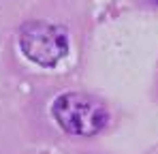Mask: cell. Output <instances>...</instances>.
<instances>
[{
    "instance_id": "6da1fadb",
    "label": "cell",
    "mask_w": 158,
    "mask_h": 154,
    "mask_svg": "<svg viewBox=\"0 0 158 154\" xmlns=\"http://www.w3.org/2000/svg\"><path fill=\"white\" fill-rule=\"evenodd\" d=\"M52 113L60 128L75 137H92L101 133L109 120L105 103L85 92H66L58 96L52 105Z\"/></svg>"
},
{
    "instance_id": "7a4b0ae2",
    "label": "cell",
    "mask_w": 158,
    "mask_h": 154,
    "mask_svg": "<svg viewBox=\"0 0 158 154\" xmlns=\"http://www.w3.org/2000/svg\"><path fill=\"white\" fill-rule=\"evenodd\" d=\"M19 47L39 66H56L69 53L66 28L39 19L26 22L19 28Z\"/></svg>"
},
{
    "instance_id": "3957f363",
    "label": "cell",
    "mask_w": 158,
    "mask_h": 154,
    "mask_svg": "<svg viewBox=\"0 0 158 154\" xmlns=\"http://www.w3.org/2000/svg\"><path fill=\"white\" fill-rule=\"evenodd\" d=\"M148 4H152V6H158V0H145Z\"/></svg>"
}]
</instances>
